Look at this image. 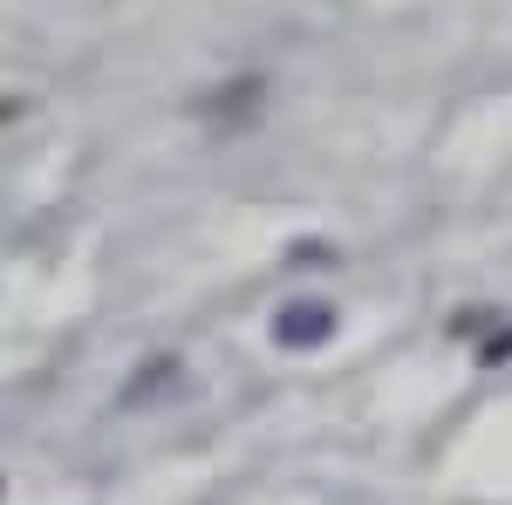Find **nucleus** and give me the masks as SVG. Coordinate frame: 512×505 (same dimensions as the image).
<instances>
[{"instance_id": "1", "label": "nucleus", "mask_w": 512, "mask_h": 505, "mask_svg": "<svg viewBox=\"0 0 512 505\" xmlns=\"http://www.w3.org/2000/svg\"><path fill=\"white\" fill-rule=\"evenodd\" d=\"M328 335H335V314L315 308V301H308V308H287L274 321V342H280V349H315V342H328Z\"/></svg>"}, {"instance_id": "2", "label": "nucleus", "mask_w": 512, "mask_h": 505, "mask_svg": "<svg viewBox=\"0 0 512 505\" xmlns=\"http://www.w3.org/2000/svg\"><path fill=\"white\" fill-rule=\"evenodd\" d=\"M14 110H21V103H0V117H14Z\"/></svg>"}]
</instances>
